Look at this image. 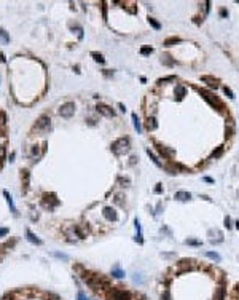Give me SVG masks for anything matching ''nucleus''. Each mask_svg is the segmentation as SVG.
Masks as SVG:
<instances>
[{"mask_svg":"<svg viewBox=\"0 0 239 300\" xmlns=\"http://www.w3.org/2000/svg\"><path fill=\"white\" fill-rule=\"evenodd\" d=\"M199 94L202 96V99L206 101L211 107H214V109H217L218 112H223V102H221L217 96H214L212 93H209V91H206V90H199Z\"/></svg>","mask_w":239,"mask_h":300,"instance_id":"obj_1","label":"nucleus"},{"mask_svg":"<svg viewBox=\"0 0 239 300\" xmlns=\"http://www.w3.org/2000/svg\"><path fill=\"white\" fill-rule=\"evenodd\" d=\"M129 149H131V142L128 137H120L112 144V152L115 155H125L129 152Z\"/></svg>","mask_w":239,"mask_h":300,"instance_id":"obj_2","label":"nucleus"},{"mask_svg":"<svg viewBox=\"0 0 239 300\" xmlns=\"http://www.w3.org/2000/svg\"><path fill=\"white\" fill-rule=\"evenodd\" d=\"M107 298L109 300H131V292L125 291V289H110L107 292Z\"/></svg>","mask_w":239,"mask_h":300,"instance_id":"obj_3","label":"nucleus"},{"mask_svg":"<svg viewBox=\"0 0 239 300\" xmlns=\"http://www.w3.org/2000/svg\"><path fill=\"white\" fill-rule=\"evenodd\" d=\"M75 112V104L74 102H65L59 107V115L64 117V118H70Z\"/></svg>","mask_w":239,"mask_h":300,"instance_id":"obj_4","label":"nucleus"},{"mask_svg":"<svg viewBox=\"0 0 239 300\" xmlns=\"http://www.w3.org/2000/svg\"><path fill=\"white\" fill-rule=\"evenodd\" d=\"M155 147H156V150L160 152V155H161L163 158H172V156L175 155V150H174V149H169V147H166V145H163V144H160V142H155Z\"/></svg>","mask_w":239,"mask_h":300,"instance_id":"obj_5","label":"nucleus"},{"mask_svg":"<svg viewBox=\"0 0 239 300\" xmlns=\"http://www.w3.org/2000/svg\"><path fill=\"white\" fill-rule=\"evenodd\" d=\"M59 204V200L53 195V193H46V195H43V206L45 208H48V209H53L54 206H58Z\"/></svg>","mask_w":239,"mask_h":300,"instance_id":"obj_6","label":"nucleus"},{"mask_svg":"<svg viewBox=\"0 0 239 300\" xmlns=\"http://www.w3.org/2000/svg\"><path fill=\"white\" fill-rule=\"evenodd\" d=\"M102 216H104L107 220H110V222H116V220H118L116 211H115L113 208H104V211H102Z\"/></svg>","mask_w":239,"mask_h":300,"instance_id":"obj_7","label":"nucleus"},{"mask_svg":"<svg viewBox=\"0 0 239 300\" xmlns=\"http://www.w3.org/2000/svg\"><path fill=\"white\" fill-rule=\"evenodd\" d=\"M97 112L102 113V115H105V117H115V112L112 110V107H109V105L105 104H97Z\"/></svg>","mask_w":239,"mask_h":300,"instance_id":"obj_8","label":"nucleus"},{"mask_svg":"<svg viewBox=\"0 0 239 300\" xmlns=\"http://www.w3.org/2000/svg\"><path fill=\"white\" fill-rule=\"evenodd\" d=\"M164 168H166V171H167L169 174H172V176L177 174L179 171H185V168H183L180 163H169V165H166Z\"/></svg>","mask_w":239,"mask_h":300,"instance_id":"obj_9","label":"nucleus"},{"mask_svg":"<svg viewBox=\"0 0 239 300\" xmlns=\"http://www.w3.org/2000/svg\"><path fill=\"white\" fill-rule=\"evenodd\" d=\"M49 128V118L48 117H40L37 125H35V129L40 131V129H48Z\"/></svg>","mask_w":239,"mask_h":300,"instance_id":"obj_10","label":"nucleus"},{"mask_svg":"<svg viewBox=\"0 0 239 300\" xmlns=\"http://www.w3.org/2000/svg\"><path fill=\"white\" fill-rule=\"evenodd\" d=\"M201 82L207 83L211 88H214V90H217V88H218V80L214 78V77H211V75H202V77H201Z\"/></svg>","mask_w":239,"mask_h":300,"instance_id":"obj_11","label":"nucleus"},{"mask_svg":"<svg viewBox=\"0 0 239 300\" xmlns=\"http://www.w3.org/2000/svg\"><path fill=\"white\" fill-rule=\"evenodd\" d=\"M145 125H147V129H148V131H155V129L158 128V121H156V118L153 117V115H148Z\"/></svg>","mask_w":239,"mask_h":300,"instance_id":"obj_12","label":"nucleus"},{"mask_svg":"<svg viewBox=\"0 0 239 300\" xmlns=\"http://www.w3.org/2000/svg\"><path fill=\"white\" fill-rule=\"evenodd\" d=\"M175 200H179V201H188L190 198H191V193L190 192H183V190H180V192H175V197H174Z\"/></svg>","mask_w":239,"mask_h":300,"instance_id":"obj_13","label":"nucleus"},{"mask_svg":"<svg viewBox=\"0 0 239 300\" xmlns=\"http://www.w3.org/2000/svg\"><path fill=\"white\" fill-rule=\"evenodd\" d=\"M3 195H5V198H7V203H8V206H10V211H11L13 214H18V211H16V206H14V203H13L11 195H10V193H8L7 190L3 192Z\"/></svg>","mask_w":239,"mask_h":300,"instance_id":"obj_14","label":"nucleus"},{"mask_svg":"<svg viewBox=\"0 0 239 300\" xmlns=\"http://www.w3.org/2000/svg\"><path fill=\"white\" fill-rule=\"evenodd\" d=\"M26 238H27L32 244H37V246H40V244H42V239H38V238H37L35 235H33L30 230H26Z\"/></svg>","mask_w":239,"mask_h":300,"instance_id":"obj_15","label":"nucleus"},{"mask_svg":"<svg viewBox=\"0 0 239 300\" xmlns=\"http://www.w3.org/2000/svg\"><path fill=\"white\" fill-rule=\"evenodd\" d=\"M185 94H186V88H185L183 85H177V86H175V96H177V99L182 101Z\"/></svg>","mask_w":239,"mask_h":300,"instance_id":"obj_16","label":"nucleus"},{"mask_svg":"<svg viewBox=\"0 0 239 300\" xmlns=\"http://www.w3.org/2000/svg\"><path fill=\"white\" fill-rule=\"evenodd\" d=\"M131 117H132V123H134V128H135V131H137V134H140V133H142V126H140V120H139L137 113H132Z\"/></svg>","mask_w":239,"mask_h":300,"instance_id":"obj_17","label":"nucleus"},{"mask_svg":"<svg viewBox=\"0 0 239 300\" xmlns=\"http://www.w3.org/2000/svg\"><path fill=\"white\" fill-rule=\"evenodd\" d=\"M147 155H148V156H150V160H151V161H153V163H155V165H156V166H158V168H161V166H163V163H161V161H160V158H158V156H156V155H155V153H153V152H151V150H150V149H147Z\"/></svg>","mask_w":239,"mask_h":300,"instance_id":"obj_18","label":"nucleus"},{"mask_svg":"<svg viewBox=\"0 0 239 300\" xmlns=\"http://www.w3.org/2000/svg\"><path fill=\"white\" fill-rule=\"evenodd\" d=\"M112 276H113V278H118V279H121V278L125 276V271L120 268V265H115V267L112 268Z\"/></svg>","mask_w":239,"mask_h":300,"instance_id":"obj_19","label":"nucleus"},{"mask_svg":"<svg viewBox=\"0 0 239 300\" xmlns=\"http://www.w3.org/2000/svg\"><path fill=\"white\" fill-rule=\"evenodd\" d=\"M180 42H182V39H179V37H169L164 40V46H174L175 43H180Z\"/></svg>","mask_w":239,"mask_h":300,"instance_id":"obj_20","label":"nucleus"},{"mask_svg":"<svg viewBox=\"0 0 239 300\" xmlns=\"http://www.w3.org/2000/svg\"><path fill=\"white\" fill-rule=\"evenodd\" d=\"M206 257H207V259H211V260H215V262H220V260H221L220 254H217V252H212V251L206 252Z\"/></svg>","mask_w":239,"mask_h":300,"instance_id":"obj_21","label":"nucleus"},{"mask_svg":"<svg viewBox=\"0 0 239 300\" xmlns=\"http://www.w3.org/2000/svg\"><path fill=\"white\" fill-rule=\"evenodd\" d=\"M161 62L166 64V66H169V67H170V66H174V59H170L169 55H163V56H161Z\"/></svg>","mask_w":239,"mask_h":300,"instance_id":"obj_22","label":"nucleus"},{"mask_svg":"<svg viewBox=\"0 0 239 300\" xmlns=\"http://www.w3.org/2000/svg\"><path fill=\"white\" fill-rule=\"evenodd\" d=\"M215 300H225V289L223 287H218L217 292H215Z\"/></svg>","mask_w":239,"mask_h":300,"instance_id":"obj_23","label":"nucleus"},{"mask_svg":"<svg viewBox=\"0 0 239 300\" xmlns=\"http://www.w3.org/2000/svg\"><path fill=\"white\" fill-rule=\"evenodd\" d=\"M0 42H2V43H8L10 42V37H8V34L3 30V29H0Z\"/></svg>","mask_w":239,"mask_h":300,"instance_id":"obj_24","label":"nucleus"},{"mask_svg":"<svg viewBox=\"0 0 239 300\" xmlns=\"http://www.w3.org/2000/svg\"><path fill=\"white\" fill-rule=\"evenodd\" d=\"M223 150H225V147L223 145H218L214 152H212V158H218V156H221V153H223Z\"/></svg>","mask_w":239,"mask_h":300,"instance_id":"obj_25","label":"nucleus"},{"mask_svg":"<svg viewBox=\"0 0 239 300\" xmlns=\"http://www.w3.org/2000/svg\"><path fill=\"white\" fill-rule=\"evenodd\" d=\"M151 53H153L151 46H142L140 48V55H144V56H148V55H151Z\"/></svg>","mask_w":239,"mask_h":300,"instance_id":"obj_26","label":"nucleus"},{"mask_svg":"<svg viewBox=\"0 0 239 300\" xmlns=\"http://www.w3.org/2000/svg\"><path fill=\"white\" fill-rule=\"evenodd\" d=\"M91 56H93V58H94V59H96L97 62H105L104 56H102L100 53H96V51H93V53H91Z\"/></svg>","mask_w":239,"mask_h":300,"instance_id":"obj_27","label":"nucleus"},{"mask_svg":"<svg viewBox=\"0 0 239 300\" xmlns=\"http://www.w3.org/2000/svg\"><path fill=\"white\" fill-rule=\"evenodd\" d=\"M223 93H225V96H226L228 99H234V93L231 91V88H228V86H223Z\"/></svg>","mask_w":239,"mask_h":300,"instance_id":"obj_28","label":"nucleus"},{"mask_svg":"<svg viewBox=\"0 0 239 300\" xmlns=\"http://www.w3.org/2000/svg\"><path fill=\"white\" fill-rule=\"evenodd\" d=\"M23 176H24V188H27V187H29V179H30V174H29V171H27V169H24V171H23Z\"/></svg>","mask_w":239,"mask_h":300,"instance_id":"obj_29","label":"nucleus"},{"mask_svg":"<svg viewBox=\"0 0 239 300\" xmlns=\"http://www.w3.org/2000/svg\"><path fill=\"white\" fill-rule=\"evenodd\" d=\"M148 23L151 24V27H153V29H156V30H160V29H161V24H160L156 19H153V18H150V19H148Z\"/></svg>","mask_w":239,"mask_h":300,"instance_id":"obj_30","label":"nucleus"},{"mask_svg":"<svg viewBox=\"0 0 239 300\" xmlns=\"http://www.w3.org/2000/svg\"><path fill=\"white\" fill-rule=\"evenodd\" d=\"M175 80H177V77H174V75H169V77L160 78V80H158V83H166V82H175Z\"/></svg>","mask_w":239,"mask_h":300,"instance_id":"obj_31","label":"nucleus"},{"mask_svg":"<svg viewBox=\"0 0 239 300\" xmlns=\"http://www.w3.org/2000/svg\"><path fill=\"white\" fill-rule=\"evenodd\" d=\"M77 300H89V298H88V295L84 294V292H81V291H80V292L77 294Z\"/></svg>","mask_w":239,"mask_h":300,"instance_id":"obj_32","label":"nucleus"},{"mask_svg":"<svg viewBox=\"0 0 239 300\" xmlns=\"http://www.w3.org/2000/svg\"><path fill=\"white\" fill-rule=\"evenodd\" d=\"M185 243H186V244H191V246H201V241H198V239H186Z\"/></svg>","mask_w":239,"mask_h":300,"instance_id":"obj_33","label":"nucleus"},{"mask_svg":"<svg viewBox=\"0 0 239 300\" xmlns=\"http://www.w3.org/2000/svg\"><path fill=\"white\" fill-rule=\"evenodd\" d=\"M233 134H234V128L231 125H228L226 126V136H233Z\"/></svg>","mask_w":239,"mask_h":300,"instance_id":"obj_34","label":"nucleus"},{"mask_svg":"<svg viewBox=\"0 0 239 300\" xmlns=\"http://www.w3.org/2000/svg\"><path fill=\"white\" fill-rule=\"evenodd\" d=\"M161 300H170V294H169V291H164V292H163Z\"/></svg>","mask_w":239,"mask_h":300,"instance_id":"obj_35","label":"nucleus"},{"mask_svg":"<svg viewBox=\"0 0 239 300\" xmlns=\"http://www.w3.org/2000/svg\"><path fill=\"white\" fill-rule=\"evenodd\" d=\"M54 255H56V257H59V259H62V260H67V259H69L65 254H61V252H54Z\"/></svg>","mask_w":239,"mask_h":300,"instance_id":"obj_36","label":"nucleus"},{"mask_svg":"<svg viewBox=\"0 0 239 300\" xmlns=\"http://www.w3.org/2000/svg\"><path fill=\"white\" fill-rule=\"evenodd\" d=\"M155 193H158V195H160V193H163V187H161V184H158V185L155 187Z\"/></svg>","mask_w":239,"mask_h":300,"instance_id":"obj_37","label":"nucleus"},{"mask_svg":"<svg viewBox=\"0 0 239 300\" xmlns=\"http://www.w3.org/2000/svg\"><path fill=\"white\" fill-rule=\"evenodd\" d=\"M142 281H144V279H142L139 275H134V283H142Z\"/></svg>","mask_w":239,"mask_h":300,"instance_id":"obj_38","label":"nucleus"},{"mask_svg":"<svg viewBox=\"0 0 239 300\" xmlns=\"http://www.w3.org/2000/svg\"><path fill=\"white\" fill-rule=\"evenodd\" d=\"M3 156H5V147H3V145H0V160H2Z\"/></svg>","mask_w":239,"mask_h":300,"instance_id":"obj_39","label":"nucleus"},{"mask_svg":"<svg viewBox=\"0 0 239 300\" xmlns=\"http://www.w3.org/2000/svg\"><path fill=\"white\" fill-rule=\"evenodd\" d=\"M225 225H226V228H230V227H231V219H230L228 216L225 217Z\"/></svg>","mask_w":239,"mask_h":300,"instance_id":"obj_40","label":"nucleus"},{"mask_svg":"<svg viewBox=\"0 0 239 300\" xmlns=\"http://www.w3.org/2000/svg\"><path fill=\"white\" fill-rule=\"evenodd\" d=\"M220 16H223V18H225V16H228V10L221 8V10H220Z\"/></svg>","mask_w":239,"mask_h":300,"instance_id":"obj_41","label":"nucleus"},{"mask_svg":"<svg viewBox=\"0 0 239 300\" xmlns=\"http://www.w3.org/2000/svg\"><path fill=\"white\" fill-rule=\"evenodd\" d=\"M8 233V228H0V236H3Z\"/></svg>","mask_w":239,"mask_h":300,"instance_id":"obj_42","label":"nucleus"},{"mask_svg":"<svg viewBox=\"0 0 239 300\" xmlns=\"http://www.w3.org/2000/svg\"><path fill=\"white\" fill-rule=\"evenodd\" d=\"M137 160H139V158H137V156H135V155H134V156H131V165H134V163H135V161H137Z\"/></svg>","mask_w":239,"mask_h":300,"instance_id":"obj_43","label":"nucleus"},{"mask_svg":"<svg viewBox=\"0 0 239 300\" xmlns=\"http://www.w3.org/2000/svg\"><path fill=\"white\" fill-rule=\"evenodd\" d=\"M204 181L209 182V184H212V182H214V179H212V177H204Z\"/></svg>","mask_w":239,"mask_h":300,"instance_id":"obj_44","label":"nucleus"},{"mask_svg":"<svg viewBox=\"0 0 239 300\" xmlns=\"http://www.w3.org/2000/svg\"><path fill=\"white\" fill-rule=\"evenodd\" d=\"M3 300H13V295H5Z\"/></svg>","mask_w":239,"mask_h":300,"instance_id":"obj_45","label":"nucleus"},{"mask_svg":"<svg viewBox=\"0 0 239 300\" xmlns=\"http://www.w3.org/2000/svg\"><path fill=\"white\" fill-rule=\"evenodd\" d=\"M118 105H120V109H121V112H125V110H126V107H125L123 104H118Z\"/></svg>","mask_w":239,"mask_h":300,"instance_id":"obj_46","label":"nucleus"},{"mask_svg":"<svg viewBox=\"0 0 239 300\" xmlns=\"http://www.w3.org/2000/svg\"><path fill=\"white\" fill-rule=\"evenodd\" d=\"M236 228H237V230H239V220L236 222Z\"/></svg>","mask_w":239,"mask_h":300,"instance_id":"obj_47","label":"nucleus"}]
</instances>
